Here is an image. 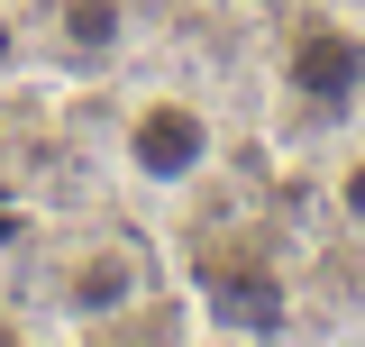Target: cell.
<instances>
[{
    "instance_id": "3957f363",
    "label": "cell",
    "mask_w": 365,
    "mask_h": 347,
    "mask_svg": "<svg viewBox=\"0 0 365 347\" xmlns=\"http://www.w3.org/2000/svg\"><path fill=\"white\" fill-rule=\"evenodd\" d=\"M274 91H283V110L311 119V129L356 119L365 110V28L338 19V9H302V19L283 28V46H274Z\"/></svg>"
},
{
    "instance_id": "7a4b0ae2",
    "label": "cell",
    "mask_w": 365,
    "mask_h": 347,
    "mask_svg": "<svg viewBox=\"0 0 365 347\" xmlns=\"http://www.w3.org/2000/svg\"><path fill=\"white\" fill-rule=\"evenodd\" d=\"M220 110L201 101L192 83H165V74H137L119 101H110V119H101V165L110 183L146 201V211H182V201H201V183L220 174Z\"/></svg>"
},
{
    "instance_id": "277c9868",
    "label": "cell",
    "mask_w": 365,
    "mask_h": 347,
    "mask_svg": "<svg viewBox=\"0 0 365 347\" xmlns=\"http://www.w3.org/2000/svg\"><path fill=\"white\" fill-rule=\"evenodd\" d=\"M28 9H37V74L110 83L146 55L174 0H28Z\"/></svg>"
},
{
    "instance_id": "5b68a950",
    "label": "cell",
    "mask_w": 365,
    "mask_h": 347,
    "mask_svg": "<svg viewBox=\"0 0 365 347\" xmlns=\"http://www.w3.org/2000/svg\"><path fill=\"white\" fill-rule=\"evenodd\" d=\"M192 302H201V329H228V338H283L302 302H292V274L274 265L265 238H228L201 256L192 274Z\"/></svg>"
},
{
    "instance_id": "6da1fadb",
    "label": "cell",
    "mask_w": 365,
    "mask_h": 347,
    "mask_svg": "<svg viewBox=\"0 0 365 347\" xmlns=\"http://www.w3.org/2000/svg\"><path fill=\"white\" fill-rule=\"evenodd\" d=\"M28 302L55 338H137L155 329V302H174V274L128 219H73L37 247Z\"/></svg>"
},
{
    "instance_id": "8992f818",
    "label": "cell",
    "mask_w": 365,
    "mask_h": 347,
    "mask_svg": "<svg viewBox=\"0 0 365 347\" xmlns=\"http://www.w3.org/2000/svg\"><path fill=\"white\" fill-rule=\"evenodd\" d=\"M319 201H329V219H338L347 238H365V137L329 156V174H319Z\"/></svg>"
},
{
    "instance_id": "52a82bcc",
    "label": "cell",
    "mask_w": 365,
    "mask_h": 347,
    "mask_svg": "<svg viewBox=\"0 0 365 347\" xmlns=\"http://www.w3.org/2000/svg\"><path fill=\"white\" fill-rule=\"evenodd\" d=\"M37 74V9L28 0H0V91Z\"/></svg>"
}]
</instances>
